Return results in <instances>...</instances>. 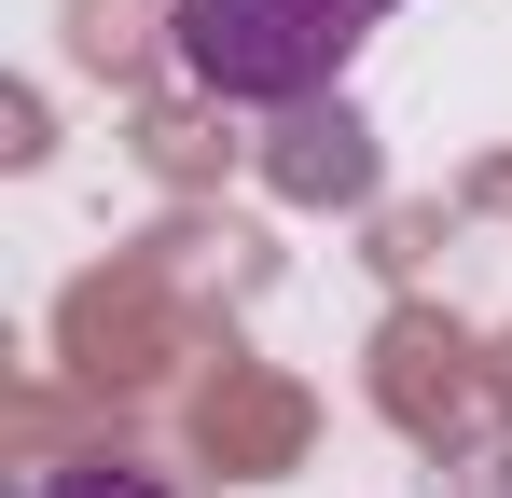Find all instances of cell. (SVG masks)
Listing matches in <instances>:
<instances>
[{"instance_id": "3", "label": "cell", "mask_w": 512, "mask_h": 498, "mask_svg": "<svg viewBox=\"0 0 512 498\" xmlns=\"http://www.w3.org/2000/svg\"><path fill=\"white\" fill-rule=\"evenodd\" d=\"M277 443H291V402H263V388L208 402V457H277Z\"/></svg>"}, {"instance_id": "1", "label": "cell", "mask_w": 512, "mask_h": 498, "mask_svg": "<svg viewBox=\"0 0 512 498\" xmlns=\"http://www.w3.org/2000/svg\"><path fill=\"white\" fill-rule=\"evenodd\" d=\"M180 70L208 97H250V111H305L333 97L346 56L388 28V0H167Z\"/></svg>"}, {"instance_id": "2", "label": "cell", "mask_w": 512, "mask_h": 498, "mask_svg": "<svg viewBox=\"0 0 512 498\" xmlns=\"http://www.w3.org/2000/svg\"><path fill=\"white\" fill-rule=\"evenodd\" d=\"M277 180H291V194H360V180H374V153H360V125H346V111H319V97H305V111H291Z\"/></svg>"}, {"instance_id": "4", "label": "cell", "mask_w": 512, "mask_h": 498, "mask_svg": "<svg viewBox=\"0 0 512 498\" xmlns=\"http://www.w3.org/2000/svg\"><path fill=\"white\" fill-rule=\"evenodd\" d=\"M28 498H167V485L125 457H56V471H28Z\"/></svg>"}]
</instances>
